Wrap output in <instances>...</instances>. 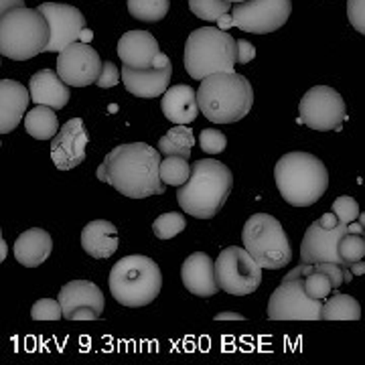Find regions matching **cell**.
I'll use <instances>...</instances> for the list:
<instances>
[{
  "mask_svg": "<svg viewBox=\"0 0 365 365\" xmlns=\"http://www.w3.org/2000/svg\"><path fill=\"white\" fill-rule=\"evenodd\" d=\"M189 9L197 19L215 23L232 11V2H227V0H189Z\"/></svg>",
  "mask_w": 365,
  "mask_h": 365,
  "instance_id": "32",
  "label": "cell"
},
{
  "mask_svg": "<svg viewBox=\"0 0 365 365\" xmlns=\"http://www.w3.org/2000/svg\"><path fill=\"white\" fill-rule=\"evenodd\" d=\"M160 110L167 120L179 126H187L191 122H195L199 116V102H197V91L191 86H170L169 90L163 93L160 100Z\"/></svg>",
  "mask_w": 365,
  "mask_h": 365,
  "instance_id": "23",
  "label": "cell"
},
{
  "mask_svg": "<svg viewBox=\"0 0 365 365\" xmlns=\"http://www.w3.org/2000/svg\"><path fill=\"white\" fill-rule=\"evenodd\" d=\"M108 284L112 297L122 307L140 309L150 304L160 294L163 272L153 258L132 254V256H124L112 266Z\"/></svg>",
  "mask_w": 365,
  "mask_h": 365,
  "instance_id": "5",
  "label": "cell"
},
{
  "mask_svg": "<svg viewBox=\"0 0 365 365\" xmlns=\"http://www.w3.org/2000/svg\"><path fill=\"white\" fill-rule=\"evenodd\" d=\"M81 248L96 260H108L118 250V230L112 222L93 220L81 230Z\"/></svg>",
  "mask_w": 365,
  "mask_h": 365,
  "instance_id": "25",
  "label": "cell"
},
{
  "mask_svg": "<svg viewBox=\"0 0 365 365\" xmlns=\"http://www.w3.org/2000/svg\"><path fill=\"white\" fill-rule=\"evenodd\" d=\"M189 158L182 157H167L160 163V181L165 185L181 187L191 177V165L187 163Z\"/></svg>",
  "mask_w": 365,
  "mask_h": 365,
  "instance_id": "31",
  "label": "cell"
},
{
  "mask_svg": "<svg viewBox=\"0 0 365 365\" xmlns=\"http://www.w3.org/2000/svg\"><path fill=\"white\" fill-rule=\"evenodd\" d=\"M185 69L197 81L211 73L235 71L237 43L223 29L201 26L195 29L185 43Z\"/></svg>",
  "mask_w": 365,
  "mask_h": 365,
  "instance_id": "6",
  "label": "cell"
},
{
  "mask_svg": "<svg viewBox=\"0 0 365 365\" xmlns=\"http://www.w3.org/2000/svg\"><path fill=\"white\" fill-rule=\"evenodd\" d=\"M274 181L288 205L311 207L325 195L329 170L311 153H287L274 167Z\"/></svg>",
  "mask_w": 365,
  "mask_h": 365,
  "instance_id": "4",
  "label": "cell"
},
{
  "mask_svg": "<svg viewBox=\"0 0 365 365\" xmlns=\"http://www.w3.org/2000/svg\"><path fill=\"white\" fill-rule=\"evenodd\" d=\"M182 287L191 294L209 299L220 292L217 276H215V260H211L205 252H193L181 266Z\"/></svg>",
  "mask_w": 365,
  "mask_h": 365,
  "instance_id": "18",
  "label": "cell"
},
{
  "mask_svg": "<svg viewBox=\"0 0 365 365\" xmlns=\"http://www.w3.org/2000/svg\"><path fill=\"white\" fill-rule=\"evenodd\" d=\"M158 53V41L148 31H128L118 41V57L122 59V66L134 69L155 67Z\"/></svg>",
  "mask_w": 365,
  "mask_h": 365,
  "instance_id": "20",
  "label": "cell"
},
{
  "mask_svg": "<svg viewBox=\"0 0 365 365\" xmlns=\"http://www.w3.org/2000/svg\"><path fill=\"white\" fill-rule=\"evenodd\" d=\"M215 321H246V317L240 313H230V311H225V313L215 314Z\"/></svg>",
  "mask_w": 365,
  "mask_h": 365,
  "instance_id": "42",
  "label": "cell"
},
{
  "mask_svg": "<svg viewBox=\"0 0 365 365\" xmlns=\"http://www.w3.org/2000/svg\"><path fill=\"white\" fill-rule=\"evenodd\" d=\"M339 256L345 268L351 270L353 264L361 262L365 258V230L361 223H351L349 232L341 237Z\"/></svg>",
  "mask_w": 365,
  "mask_h": 365,
  "instance_id": "29",
  "label": "cell"
},
{
  "mask_svg": "<svg viewBox=\"0 0 365 365\" xmlns=\"http://www.w3.org/2000/svg\"><path fill=\"white\" fill-rule=\"evenodd\" d=\"M53 252V237L41 227H31L14 242V260L25 268H39L49 260Z\"/></svg>",
  "mask_w": 365,
  "mask_h": 365,
  "instance_id": "24",
  "label": "cell"
},
{
  "mask_svg": "<svg viewBox=\"0 0 365 365\" xmlns=\"http://www.w3.org/2000/svg\"><path fill=\"white\" fill-rule=\"evenodd\" d=\"M359 319H361V304L349 294L337 292L323 302L321 321H359Z\"/></svg>",
  "mask_w": 365,
  "mask_h": 365,
  "instance_id": "28",
  "label": "cell"
},
{
  "mask_svg": "<svg viewBox=\"0 0 365 365\" xmlns=\"http://www.w3.org/2000/svg\"><path fill=\"white\" fill-rule=\"evenodd\" d=\"M347 19L353 29L365 37V0H347Z\"/></svg>",
  "mask_w": 365,
  "mask_h": 365,
  "instance_id": "38",
  "label": "cell"
},
{
  "mask_svg": "<svg viewBox=\"0 0 365 365\" xmlns=\"http://www.w3.org/2000/svg\"><path fill=\"white\" fill-rule=\"evenodd\" d=\"M51 26L37 9H14L0 14V53L13 61H26L47 51Z\"/></svg>",
  "mask_w": 365,
  "mask_h": 365,
  "instance_id": "7",
  "label": "cell"
},
{
  "mask_svg": "<svg viewBox=\"0 0 365 365\" xmlns=\"http://www.w3.org/2000/svg\"><path fill=\"white\" fill-rule=\"evenodd\" d=\"M120 76H122V71L112 61H106L104 67H102V73H100V78L96 81V86L102 88V90L114 88V86H118V81H120Z\"/></svg>",
  "mask_w": 365,
  "mask_h": 365,
  "instance_id": "39",
  "label": "cell"
},
{
  "mask_svg": "<svg viewBox=\"0 0 365 365\" xmlns=\"http://www.w3.org/2000/svg\"><path fill=\"white\" fill-rule=\"evenodd\" d=\"M88 155V132L81 118H71L51 140V160L59 170L79 167Z\"/></svg>",
  "mask_w": 365,
  "mask_h": 365,
  "instance_id": "17",
  "label": "cell"
},
{
  "mask_svg": "<svg viewBox=\"0 0 365 365\" xmlns=\"http://www.w3.org/2000/svg\"><path fill=\"white\" fill-rule=\"evenodd\" d=\"M242 244L264 270H280L292 260V246L282 223L268 213L248 217L242 230Z\"/></svg>",
  "mask_w": 365,
  "mask_h": 365,
  "instance_id": "8",
  "label": "cell"
},
{
  "mask_svg": "<svg viewBox=\"0 0 365 365\" xmlns=\"http://www.w3.org/2000/svg\"><path fill=\"white\" fill-rule=\"evenodd\" d=\"M234 189V175L215 158H201L191 165V177L177 189L179 207L197 220L215 217Z\"/></svg>",
  "mask_w": 365,
  "mask_h": 365,
  "instance_id": "2",
  "label": "cell"
},
{
  "mask_svg": "<svg viewBox=\"0 0 365 365\" xmlns=\"http://www.w3.org/2000/svg\"><path fill=\"white\" fill-rule=\"evenodd\" d=\"M235 43H237V63L246 66V63H250L256 57V47L246 39H237Z\"/></svg>",
  "mask_w": 365,
  "mask_h": 365,
  "instance_id": "40",
  "label": "cell"
},
{
  "mask_svg": "<svg viewBox=\"0 0 365 365\" xmlns=\"http://www.w3.org/2000/svg\"><path fill=\"white\" fill-rule=\"evenodd\" d=\"M169 0H128L132 19L143 23H158L169 14Z\"/></svg>",
  "mask_w": 365,
  "mask_h": 365,
  "instance_id": "30",
  "label": "cell"
},
{
  "mask_svg": "<svg viewBox=\"0 0 365 365\" xmlns=\"http://www.w3.org/2000/svg\"><path fill=\"white\" fill-rule=\"evenodd\" d=\"M300 122L317 132L341 130L347 118V104L339 91L329 86H314L300 98Z\"/></svg>",
  "mask_w": 365,
  "mask_h": 365,
  "instance_id": "11",
  "label": "cell"
},
{
  "mask_svg": "<svg viewBox=\"0 0 365 365\" xmlns=\"http://www.w3.org/2000/svg\"><path fill=\"white\" fill-rule=\"evenodd\" d=\"M304 290H307V294L311 299L325 302L331 297V292L335 290V287H333V280L321 268L311 264V272L307 274V278H304Z\"/></svg>",
  "mask_w": 365,
  "mask_h": 365,
  "instance_id": "33",
  "label": "cell"
},
{
  "mask_svg": "<svg viewBox=\"0 0 365 365\" xmlns=\"http://www.w3.org/2000/svg\"><path fill=\"white\" fill-rule=\"evenodd\" d=\"M262 268L246 248L230 246L215 260V276L223 292L232 297H248L262 284Z\"/></svg>",
  "mask_w": 365,
  "mask_h": 365,
  "instance_id": "10",
  "label": "cell"
},
{
  "mask_svg": "<svg viewBox=\"0 0 365 365\" xmlns=\"http://www.w3.org/2000/svg\"><path fill=\"white\" fill-rule=\"evenodd\" d=\"M311 264H300L282 278L268 300V319L272 321H321L323 300H314L304 290Z\"/></svg>",
  "mask_w": 365,
  "mask_h": 365,
  "instance_id": "9",
  "label": "cell"
},
{
  "mask_svg": "<svg viewBox=\"0 0 365 365\" xmlns=\"http://www.w3.org/2000/svg\"><path fill=\"white\" fill-rule=\"evenodd\" d=\"M187 227V220L179 211H169L158 215L153 223V232L158 240H173L175 235H179Z\"/></svg>",
  "mask_w": 365,
  "mask_h": 365,
  "instance_id": "34",
  "label": "cell"
},
{
  "mask_svg": "<svg viewBox=\"0 0 365 365\" xmlns=\"http://www.w3.org/2000/svg\"><path fill=\"white\" fill-rule=\"evenodd\" d=\"M227 2H232V4H240V2H246V0H227Z\"/></svg>",
  "mask_w": 365,
  "mask_h": 365,
  "instance_id": "44",
  "label": "cell"
},
{
  "mask_svg": "<svg viewBox=\"0 0 365 365\" xmlns=\"http://www.w3.org/2000/svg\"><path fill=\"white\" fill-rule=\"evenodd\" d=\"M359 223L364 225V230H365V213H359Z\"/></svg>",
  "mask_w": 365,
  "mask_h": 365,
  "instance_id": "43",
  "label": "cell"
},
{
  "mask_svg": "<svg viewBox=\"0 0 365 365\" xmlns=\"http://www.w3.org/2000/svg\"><path fill=\"white\" fill-rule=\"evenodd\" d=\"M31 102V91L14 79L0 81V132H13L26 116V106Z\"/></svg>",
  "mask_w": 365,
  "mask_h": 365,
  "instance_id": "21",
  "label": "cell"
},
{
  "mask_svg": "<svg viewBox=\"0 0 365 365\" xmlns=\"http://www.w3.org/2000/svg\"><path fill=\"white\" fill-rule=\"evenodd\" d=\"M47 23L51 26V41L47 45V51L61 53L71 43L83 37L86 31V16L79 9L61 2H43L37 6Z\"/></svg>",
  "mask_w": 365,
  "mask_h": 365,
  "instance_id": "15",
  "label": "cell"
},
{
  "mask_svg": "<svg viewBox=\"0 0 365 365\" xmlns=\"http://www.w3.org/2000/svg\"><path fill=\"white\" fill-rule=\"evenodd\" d=\"M59 302L67 321H98L106 309L104 292L90 280H71L59 290Z\"/></svg>",
  "mask_w": 365,
  "mask_h": 365,
  "instance_id": "14",
  "label": "cell"
},
{
  "mask_svg": "<svg viewBox=\"0 0 365 365\" xmlns=\"http://www.w3.org/2000/svg\"><path fill=\"white\" fill-rule=\"evenodd\" d=\"M349 225L339 222L335 227H325L319 220L311 223V227L304 232L302 244H300V260H302V264L335 262V264L345 268V264H343L339 256V242L341 237L349 232Z\"/></svg>",
  "mask_w": 365,
  "mask_h": 365,
  "instance_id": "16",
  "label": "cell"
},
{
  "mask_svg": "<svg viewBox=\"0 0 365 365\" xmlns=\"http://www.w3.org/2000/svg\"><path fill=\"white\" fill-rule=\"evenodd\" d=\"M199 146L207 155H220L227 146V136L217 128H205L199 134Z\"/></svg>",
  "mask_w": 365,
  "mask_h": 365,
  "instance_id": "37",
  "label": "cell"
},
{
  "mask_svg": "<svg viewBox=\"0 0 365 365\" xmlns=\"http://www.w3.org/2000/svg\"><path fill=\"white\" fill-rule=\"evenodd\" d=\"M31 319L33 321H59L63 319V309L59 299H41L31 307Z\"/></svg>",
  "mask_w": 365,
  "mask_h": 365,
  "instance_id": "35",
  "label": "cell"
},
{
  "mask_svg": "<svg viewBox=\"0 0 365 365\" xmlns=\"http://www.w3.org/2000/svg\"><path fill=\"white\" fill-rule=\"evenodd\" d=\"M335 215H337V220L341 223H355L359 220V203L353 199L351 195H341L337 197L335 201H333V209H331Z\"/></svg>",
  "mask_w": 365,
  "mask_h": 365,
  "instance_id": "36",
  "label": "cell"
},
{
  "mask_svg": "<svg viewBox=\"0 0 365 365\" xmlns=\"http://www.w3.org/2000/svg\"><path fill=\"white\" fill-rule=\"evenodd\" d=\"M47 2H55V0H47Z\"/></svg>",
  "mask_w": 365,
  "mask_h": 365,
  "instance_id": "45",
  "label": "cell"
},
{
  "mask_svg": "<svg viewBox=\"0 0 365 365\" xmlns=\"http://www.w3.org/2000/svg\"><path fill=\"white\" fill-rule=\"evenodd\" d=\"M25 130L35 140H53L59 132L57 110L49 106H35L25 116Z\"/></svg>",
  "mask_w": 365,
  "mask_h": 365,
  "instance_id": "26",
  "label": "cell"
},
{
  "mask_svg": "<svg viewBox=\"0 0 365 365\" xmlns=\"http://www.w3.org/2000/svg\"><path fill=\"white\" fill-rule=\"evenodd\" d=\"M292 13L290 0H246L232 11L234 26L244 33L268 35L287 25Z\"/></svg>",
  "mask_w": 365,
  "mask_h": 365,
  "instance_id": "12",
  "label": "cell"
},
{
  "mask_svg": "<svg viewBox=\"0 0 365 365\" xmlns=\"http://www.w3.org/2000/svg\"><path fill=\"white\" fill-rule=\"evenodd\" d=\"M29 91H31V102H35L37 106H49L53 110L66 108L71 98L69 86L53 69L37 71L29 79Z\"/></svg>",
  "mask_w": 365,
  "mask_h": 365,
  "instance_id": "22",
  "label": "cell"
},
{
  "mask_svg": "<svg viewBox=\"0 0 365 365\" xmlns=\"http://www.w3.org/2000/svg\"><path fill=\"white\" fill-rule=\"evenodd\" d=\"M160 163L158 148L150 144H120L106 155L104 163L98 167V179L130 199L163 195L167 185L160 181Z\"/></svg>",
  "mask_w": 365,
  "mask_h": 365,
  "instance_id": "1",
  "label": "cell"
},
{
  "mask_svg": "<svg viewBox=\"0 0 365 365\" xmlns=\"http://www.w3.org/2000/svg\"><path fill=\"white\" fill-rule=\"evenodd\" d=\"M197 102L203 116L213 124H234L246 118L254 106V88L235 71L211 73L201 79Z\"/></svg>",
  "mask_w": 365,
  "mask_h": 365,
  "instance_id": "3",
  "label": "cell"
},
{
  "mask_svg": "<svg viewBox=\"0 0 365 365\" xmlns=\"http://www.w3.org/2000/svg\"><path fill=\"white\" fill-rule=\"evenodd\" d=\"M170 76H173L170 63L165 67H148V69L122 67L124 88L130 91L132 96L143 98V100L163 98V93L170 88Z\"/></svg>",
  "mask_w": 365,
  "mask_h": 365,
  "instance_id": "19",
  "label": "cell"
},
{
  "mask_svg": "<svg viewBox=\"0 0 365 365\" xmlns=\"http://www.w3.org/2000/svg\"><path fill=\"white\" fill-rule=\"evenodd\" d=\"M25 2L23 0H0V14H6L14 9H23Z\"/></svg>",
  "mask_w": 365,
  "mask_h": 365,
  "instance_id": "41",
  "label": "cell"
},
{
  "mask_svg": "<svg viewBox=\"0 0 365 365\" xmlns=\"http://www.w3.org/2000/svg\"><path fill=\"white\" fill-rule=\"evenodd\" d=\"M57 73L69 88H86L96 83L104 61L100 59L98 51L86 41H76L57 55Z\"/></svg>",
  "mask_w": 365,
  "mask_h": 365,
  "instance_id": "13",
  "label": "cell"
},
{
  "mask_svg": "<svg viewBox=\"0 0 365 365\" xmlns=\"http://www.w3.org/2000/svg\"><path fill=\"white\" fill-rule=\"evenodd\" d=\"M158 153L165 155V157H182L191 158V150L195 146V134L191 128L187 126H175L170 128L165 136L158 138Z\"/></svg>",
  "mask_w": 365,
  "mask_h": 365,
  "instance_id": "27",
  "label": "cell"
}]
</instances>
